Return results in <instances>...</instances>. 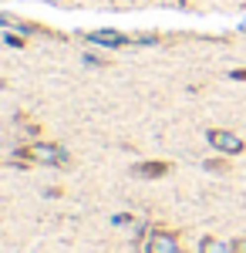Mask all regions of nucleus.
Wrapping results in <instances>:
<instances>
[{"label": "nucleus", "instance_id": "f257e3e1", "mask_svg": "<svg viewBox=\"0 0 246 253\" xmlns=\"http://www.w3.org/2000/svg\"><path fill=\"white\" fill-rule=\"evenodd\" d=\"M17 159H24L27 166L34 162V166H71V156H68V149H61L54 142H31V145H24L14 152Z\"/></svg>", "mask_w": 246, "mask_h": 253}, {"label": "nucleus", "instance_id": "f03ea898", "mask_svg": "<svg viewBox=\"0 0 246 253\" xmlns=\"http://www.w3.org/2000/svg\"><path fill=\"white\" fill-rule=\"evenodd\" d=\"M206 142L219 156H240V152H246V138L236 135V132H229V128H209Z\"/></svg>", "mask_w": 246, "mask_h": 253}, {"label": "nucleus", "instance_id": "7ed1b4c3", "mask_svg": "<svg viewBox=\"0 0 246 253\" xmlns=\"http://www.w3.org/2000/svg\"><path fill=\"white\" fill-rule=\"evenodd\" d=\"M145 253H186L182 243H179V233L175 230H162V226H152V233L145 236Z\"/></svg>", "mask_w": 246, "mask_h": 253}, {"label": "nucleus", "instance_id": "20e7f679", "mask_svg": "<svg viewBox=\"0 0 246 253\" xmlns=\"http://www.w3.org/2000/svg\"><path fill=\"white\" fill-rule=\"evenodd\" d=\"M84 38L91 44H101V47H125V44H132V38L118 34V31H88Z\"/></svg>", "mask_w": 246, "mask_h": 253}, {"label": "nucleus", "instance_id": "39448f33", "mask_svg": "<svg viewBox=\"0 0 246 253\" xmlns=\"http://www.w3.org/2000/svg\"><path fill=\"white\" fill-rule=\"evenodd\" d=\"M169 169H172L169 162H138V166H132V175H138V179H162Z\"/></svg>", "mask_w": 246, "mask_h": 253}, {"label": "nucleus", "instance_id": "423d86ee", "mask_svg": "<svg viewBox=\"0 0 246 253\" xmlns=\"http://www.w3.org/2000/svg\"><path fill=\"white\" fill-rule=\"evenodd\" d=\"M199 253H233V240H219V236H203V240H199Z\"/></svg>", "mask_w": 246, "mask_h": 253}, {"label": "nucleus", "instance_id": "0eeeda50", "mask_svg": "<svg viewBox=\"0 0 246 253\" xmlns=\"http://www.w3.org/2000/svg\"><path fill=\"white\" fill-rule=\"evenodd\" d=\"M206 169H209V172H226V169H229V162H226V159H209V162H206Z\"/></svg>", "mask_w": 246, "mask_h": 253}, {"label": "nucleus", "instance_id": "6e6552de", "mask_svg": "<svg viewBox=\"0 0 246 253\" xmlns=\"http://www.w3.org/2000/svg\"><path fill=\"white\" fill-rule=\"evenodd\" d=\"M155 34H138V38H132V44H155Z\"/></svg>", "mask_w": 246, "mask_h": 253}, {"label": "nucleus", "instance_id": "1a4fd4ad", "mask_svg": "<svg viewBox=\"0 0 246 253\" xmlns=\"http://www.w3.org/2000/svg\"><path fill=\"white\" fill-rule=\"evenodd\" d=\"M233 253H246V236H236L233 240Z\"/></svg>", "mask_w": 246, "mask_h": 253}, {"label": "nucleus", "instance_id": "9d476101", "mask_svg": "<svg viewBox=\"0 0 246 253\" xmlns=\"http://www.w3.org/2000/svg\"><path fill=\"white\" fill-rule=\"evenodd\" d=\"M3 41H7V44H10V47H24V41H20L17 34H3Z\"/></svg>", "mask_w": 246, "mask_h": 253}, {"label": "nucleus", "instance_id": "9b49d317", "mask_svg": "<svg viewBox=\"0 0 246 253\" xmlns=\"http://www.w3.org/2000/svg\"><path fill=\"white\" fill-rule=\"evenodd\" d=\"M229 78H233V81H246V68H236V71H229Z\"/></svg>", "mask_w": 246, "mask_h": 253}]
</instances>
